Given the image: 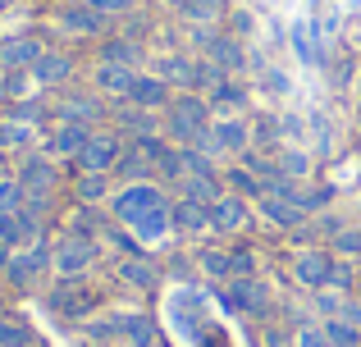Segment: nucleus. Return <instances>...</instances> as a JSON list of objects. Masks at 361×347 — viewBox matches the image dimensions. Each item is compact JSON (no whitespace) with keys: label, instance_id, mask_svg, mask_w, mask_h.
<instances>
[{"label":"nucleus","instance_id":"1","mask_svg":"<svg viewBox=\"0 0 361 347\" xmlns=\"http://www.w3.org/2000/svg\"><path fill=\"white\" fill-rule=\"evenodd\" d=\"M211 124H215V110H211V101H206L202 92H174L160 133H165L174 146H197L206 133H211Z\"/></svg>","mask_w":361,"mask_h":347},{"label":"nucleus","instance_id":"2","mask_svg":"<svg viewBox=\"0 0 361 347\" xmlns=\"http://www.w3.org/2000/svg\"><path fill=\"white\" fill-rule=\"evenodd\" d=\"M160 206H169V196H165V187H160L156 178H147V183H123L119 192L110 196V215H115L123 229H133L142 215L160 210Z\"/></svg>","mask_w":361,"mask_h":347},{"label":"nucleus","instance_id":"3","mask_svg":"<svg viewBox=\"0 0 361 347\" xmlns=\"http://www.w3.org/2000/svg\"><path fill=\"white\" fill-rule=\"evenodd\" d=\"M97 256H101L97 238H87V233H64V238L51 247V270L60 279H82L92 265H97Z\"/></svg>","mask_w":361,"mask_h":347},{"label":"nucleus","instance_id":"4","mask_svg":"<svg viewBox=\"0 0 361 347\" xmlns=\"http://www.w3.org/2000/svg\"><path fill=\"white\" fill-rule=\"evenodd\" d=\"M123 151H128V137H123L119 128H101V133L87 137V146H82V156H78V170L115 174V165L123 160Z\"/></svg>","mask_w":361,"mask_h":347},{"label":"nucleus","instance_id":"5","mask_svg":"<svg viewBox=\"0 0 361 347\" xmlns=\"http://www.w3.org/2000/svg\"><path fill=\"white\" fill-rule=\"evenodd\" d=\"M51 270V247L42 238L32 247H18V251H5V279L14 288H37V279Z\"/></svg>","mask_w":361,"mask_h":347},{"label":"nucleus","instance_id":"6","mask_svg":"<svg viewBox=\"0 0 361 347\" xmlns=\"http://www.w3.org/2000/svg\"><path fill=\"white\" fill-rule=\"evenodd\" d=\"M334 265H338V256L329 247H302L298 256H293V279H298L302 288H311V293H320V288H329V279H334Z\"/></svg>","mask_w":361,"mask_h":347},{"label":"nucleus","instance_id":"7","mask_svg":"<svg viewBox=\"0 0 361 347\" xmlns=\"http://www.w3.org/2000/svg\"><path fill=\"white\" fill-rule=\"evenodd\" d=\"M211 142H215L220 156H247L252 151V124H247L243 115H215Z\"/></svg>","mask_w":361,"mask_h":347},{"label":"nucleus","instance_id":"8","mask_svg":"<svg viewBox=\"0 0 361 347\" xmlns=\"http://www.w3.org/2000/svg\"><path fill=\"white\" fill-rule=\"evenodd\" d=\"M55 119H69V124H101L106 119V101H101V92H64L60 101H55Z\"/></svg>","mask_w":361,"mask_h":347},{"label":"nucleus","instance_id":"9","mask_svg":"<svg viewBox=\"0 0 361 347\" xmlns=\"http://www.w3.org/2000/svg\"><path fill=\"white\" fill-rule=\"evenodd\" d=\"M42 55H46V46L37 42L32 32L0 37V69H5V73H23V69H32Z\"/></svg>","mask_w":361,"mask_h":347},{"label":"nucleus","instance_id":"10","mask_svg":"<svg viewBox=\"0 0 361 347\" xmlns=\"http://www.w3.org/2000/svg\"><path fill=\"white\" fill-rule=\"evenodd\" d=\"M14 178L23 183L27 196H51L55 183H60V174H55V160H51V156H23Z\"/></svg>","mask_w":361,"mask_h":347},{"label":"nucleus","instance_id":"11","mask_svg":"<svg viewBox=\"0 0 361 347\" xmlns=\"http://www.w3.org/2000/svg\"><path fill=\"white\" fill-rule=\"evenodd\" d=\"M92 133H97V128H87V124H69V119H55L51 137H46V156H60V160H78Z\"/></svg>","mask_w":361,"mask_h":347},{"label":"nucleus","instance_id":"12","mask_svg":"<svg viewBox=\"0 0 361 347\" xmlns=\"http://www.w3.org/2000/svg\"><path fill=\"white\" fill-rule=\"evenodd\" d=\"M60 27L73 32V37H106L110 18L101 14V9H92L87 0H69V5L60 9Z\"/></svg>","mask_w":361,"mask_h":347},{"label":"nucleus","instance_id":"13","mask_svg":"<svg viewBox=\"0 0 361 347\" xmlns=\"http://www.w3.org/2000/svg\"><path fill=\"white\" fill-rule=\"evenodd\" d=\"M247 224H252V201H247V196L224 192L220 201L211 206V233H243Z\"/></svg>","mask_w":361,"mask_h":347},{"label":"nucleus","instance_id":"14","mask_svg":"<svg viewBox=\"0 0 361 347\" xmlns=\"http://www.w3.org/2000/svg\"><path fill=\"white\" fill-rule=\"evenodd\" d=\"M37 233H42V220L32 210H14V215H0V247L18 251V247H32Z\"/></svg>","mask_w":361,"mask_h":347},{"label":"nucleus","instance_id":"15","mask_svg":"<svg viewBox=\"0 0 361 347\" xmlns=\"http://www.w3.org/2000/svg\"><path fill=\"white\" fill-rule=\"evenodd\" d=\"M123 101H133V106H142V110H169V101H174V87H169L160 73H137Z\"/></svg>","mask_w":361,"mask_h":347},{"label":"nucleus","instance_id":"16","mask_svg":"<svg viewBox=\"0 0 361 347\" xmlns=\"http://www.w3.org/2000/svg\"><path fill=\"white\" fill-rule=\"evenodd\" d=\"M142 69H128V64H110V60H97V69H92V87L101 92V96H128L133 78H137Z\"/></svg>","mask_w":361,"mask_h":347},{"label":"nucleus","instance_id":"17","mask_svg":"<svg viewBox=\"0 0 361 347\" xmlns=\"http://www.w3.org/2000/svg\"><path fill=\"white\" fill-rule=\"evenodd\" d=\"M256 210L265 215V220L274 224V229H307L311 224V215L302 210V206H293V201H283V196H256Z\"/></svg>","mask_w":361,"mask_h":347},{"label":"nucleus","instance_id":"18","mask_svg":"<svg viewBox=\"0 0 361 347\" xmlns=\"http://www.w3.org/2000/svg\"><path fill=\"white\" fill-rule=\"evenodd\" d=\"M169 215H174V233H183V238L211 233V206H202V201H188V196H178V201L169 206Z\"/></svg>","mask_w":361,"mask_h":347},{"label":"nucleus","instance_id":"19","mask_svg":"<svg viewBox=\"0 0 361 347\" xmlns=\"http://www.w3.org/2000/svg\"><path fill=\"white\" fill-rule=\"evenodd\" d=\"M27 73H32L37 87H64V82L73 78V55H64V51H46Z\"/></svg>","mask_w":361,"mask_h":347},{"label":"nucleus","instance_id":"20","mask_svg":"<svg viewBox=\"0 0 361 347\" xmlns=\"http://www.w3.org/2000/svg\"><path fill=\"white\" fill-rule=\"evenodd\" d=\"M229 0H183L178 5V18L183 23H192V27H220L224 18H229Z\"/></svg>","mask_w":361,"mask_h":347},{"label":"nucleus","instance_id":"21","mask_svg":"<svg viewBox=\"0 0 361 347\" xmlns=\"http://www.w3.org/2000/svg\"><path fill=\"white\" fill-rule=\"evenodd\" d=\"M206 101H211V110H215V115H238V110H247L252 92H247L238 78H220L211 92H206Z\"/></svg>","mask_w":361,"mask_h":347},{"label":"nucleus","instance_id":"22","mask_svg":"<svg viewBox=\"0 0 361 347\" xmlns=\"http://www.w3.org/2000/svg\"><path fill=\"white\" fill-rule=\"evenodd\" d=\"M224 297L233 302V311H256V315H261L265 306H270V288H265L261 279H233Z\"/></svg>","mask_w":361,"mask_h":347},{"label":"nucleus","instance_id":"23","mask_svg":"<svg viewBox=\"0 0 361 347\" xmlns=\"http://www.w3.org/2000/svg\"><path fill=\"white\" fill-rule=\"evenodd\" d=\"M101 60L142 69V64H147V46H142L137 37H110V42H101Z\"/></svg>","mask_w":361,"mask_h":347},{"label":"nucleus","instance_id":"24","mask_svg":"<svg viewBox=\"0 0 361 347\" xmlns=\"http://www.w3.org/2000/svg\"><path fill=\"white\" fill-rule=\"evenodd\" d=\"M178 196H188V201H202V206H215V201L224 196V174H220V178L183 174V178H178Z\"/></svg>","mask_w":361,"mask_h":347},{"label":"nucleus","instance_id":"25","mask_svg":"<svg viewBox=\"0 0 361 347\" xmlns=\"http://www.w3.org/2000/svg\"><path fill=\"white\" fill-rule=\"evenodd\" d=\"M156 73L169 82V87H183V92H192L197 60H192V55H160V60H156Z\"/></svg>","mask_w":361,"mask_h":347},{"label":"nucleus","instance_id":"26","mask_svg":"<svg viewBox=\"0 0 361 347\" xmlns=\"http://www.w3.org/2000/svg\"><path fill=\"white\" fill-rule=\"evenodd\" d=\"M274 165H279V174L293 178V183H307L311 170H316V160H311L307 146H279V151H274Z\"/></svg>","mask_w":361,"mask_h":347},{"label":"nucleus","instance_id":"27","mask_svg":"<svg viewBox=\"0 0 361 347\" xmlns=\"http://www.w3.org/2000/svg\"><path fill=\"white\" fill-rule=\"evenodd\" d=\"M110 183H115V174H87L82 170L73 178V196H78V206H101V201H110Z\"/></svg>","mask_w":361,"mask_h":347},{"label":"nucleus","instance_id":"28","mask_svg":"<svg viewBox=\"0 0 361 347\" xmlns=\"http://www.w3.org/2000/svg\"><path fill=\"white\" fill-rule=\"evenodd\" d=\"M174 206V201H169ZM169 206H160V210H151V215H142L137 224H133V233H137V242L147 247V242H160L165 233H174V215H169Z\"/></svg>","mask_w":361,"mask_h":347},{"label":"nucleus","instance_id":"29","mask_svg":"<svg viewBox=\"0 0 361 347\" xmlns=\"http://www.w3.org/2000/svg\"><path fill=\"white\" fill-rule=\"evenodd\" d=\"M37 142V124H27V119H0V146L5 151H27V146Z\"/></svg>","mask_w":361,"mask_h":347},{"label":"nucleus","instance_id":"30","mask_svg":"<svg viewBox=\"0 0 361 347\" xmlns=\"http://www.w3.org/2000/svg\"><path fill=\"white\" fill-rule=\"evenodd\" d=\"M224 192L247 196V201H252V196H265V183H261V178H256V174L238 160V165H229V170H224Z\"/></svg>","mask_w":361,"mask_h":347},{"label":"nucleus","instance_id":"31","mask_svg":"<svg viewBox=\"0 0 361 347\" xmlns=\"http://www.w3.org/2000/svg\"><path fill=\"white\" fill-rule=\"evenodd\" d=\"M119 279L123 284H133V288H156V265H151L147 256H128V260H119Z\"/></svg>","mask_w":361,"mask_h":347},{"label":"nucleus","instance_id":"32","mask_svg":"<svg viewBox=\"0 0 361 347\" xmlns=\"http://www.w3.org/2000/svg\"><path fill=\"white\" fill-rule=\"evenodd\" d=\"M320 329H325L329 347H361V329H357V324H348L343 315H329V320H320Z\"/></svg>","mask_w":361,"mask_h":347},{"label":"nucleus","instance_id":"33","mask_svg":"<svg viewBox=\"0 0 361 347\" xmlns=\"http://www.w3.org/2000/svg\"><path fill=\"white\" fill-rule=\"evenodd\" d=\"M197 265H202V275H211V279H233V256L224 247L197 251Z\"/></svg>","mask_w":361,"mask_h":347},{"label":"nucleus","instance_id":"34","mask_svg":"<svg viewBox=\"0 0 361 347\" xmlns=\"http://www.w3.org/2000/svg\"><path fill=\"white\" fill-rule=\"evenodd\" d=\"M329 201H334V183H329V187H311V183H302V187H298V206H302L307 215H325V210H329Z\"/></svg>","mask_w":361,"mask_h":347},{"label":"nucleus","instance_id":"35","mask_svg":"<svg viewBox=\"0 0 361 347\" xmlns=\"http://www.w3.org/2000/svg\"><path fill=\"white\" fill-rule=\"evenodd\" d=\"M82 302H87V297H82V288L73 284V279H60V288H55V297H51V306H55V311L78 315V311H82Z\"/></svg>","mask_w":361,"mask_h":347},{"label":"nucleus","instance_id":"36","mask_svg":"<svg viewBox=\"0 0 361 347\" xmlns=\"http://www.w3.org/2000/svg\"><path fill=\"white\" fill-rule=\"evenodd\" d=\"M123 334H128V347H156V324L147 315H128L123 320Z\"/></svg>","mask_w":361,"mask_h":347},{"label":"nucleus","instance_id":"37","mask_svg":"<svg viewBox=\"0 0 361 347\" xmlns=\"http://www.w3.org/2000/svg\"><path fill=\"white\" fill-rule=\"evenodd\" d=\"M252 137H256L261 146H270V151H279V137H283L279 119H274V115H256V119H252Z\"/></svg>","mask_w":361,"mask_h":347},{"label":"nucleus","instance_id":"38","mask_svg":"<svg viewBox=\"0 0 361 347\" xmlns=\"http://www.w3.org/2000/svg\"><path fill=\"white\" fill-rule=\"evenodd\" d=\"M329 251H334V256H343V260H357L361 256V224H348V229L329 242Z\"/></svg>","mask_w":361,"mask_h":347},{"label":"nucleus","instance_id":"39","mask_svg":"<svg viewBox=\"0 0 361 347\" xmlns=\"http://www.w3.org/2000/svg\"><path fill=\"white\" fill-rule=\"evenodd\" d=\"M23 201H27L23 183H18V178H0V215H14V210H23Z\"/></svg>","mask_w":361,"mask_h":347},{"label":"nucleus","instance_id":"40","mask_svg":"<svg viewBox=\"0 0 361 347\" xmlns=\"http://www.w3.org/2000/svg\"><path fill=\"white\" fill-rule=\"evenodd\" d=\"M224 23H229V32L238 37V42H247V37L256 32V14H252V9H229V18H224Z\"/></svg>","mask_w":361,"mask_h":347},{"label":"nucleus","instance_id":"41","mask_svg":"<svg viewBox=\"0 0 361 347\" xmlns=\"http://www.w3.org/2000/svg\"><path fill=\"white\" fill-rule=\"evenodd\" d=\"M233 279H256V247H233Z\"/></svg>","mask_w":361,"mask_h":347},{"label":"nucleus","instance_id":"42","mask_svg":"<svg viewBox=\"0 0 361 347\" xmlns=\"http://www.w3.org/2000/svg\"><path fill=\"white\" fill-rule=\"evenodd\" d=\"M27 343H32V334L18 320H0V347H27Z\"/></svg>","mask_w":361,"mask_h":347},{"label":"nucleus","instance_id":"43","mask_svg":"<svg viewBox=\"0 0 361 347\" xmlns=\"http://www.w3.org/2000/svg\"><path fill=\"white\" fill-rule=\"evenodd\" d=\"M261 87L270 92V96H288V92H293V78L283 69H265L261 73Z\"/></svg>","mask_w":361,"mask_h":347},{"label":"nucleus","instance_id":"44","mask_svg":"<svg viewBox=\"0 0 361 347\" xmlns=\"http://www.w3.org/2000/svg\"><path fill=\"white\" fill-rule=\"evenodd\" d=\"M87 5H92V9H101L106 18H119V14H133L142 0H87Z\"/></svg>","mask_w":361,"mask_h":347},{"label":"nucleus","instance_id":"45","mask_svg":"<svg viewBox=\"0 0 361 347\" xmlns=\"http://www.w3.org/2000/svg\"><path fill=\"white\" fill-rule=\"evenodd\" d=\"M293 347H329V339H325V329H320V324H302L298 339H293Z\"/></svg>","mask_w":361,"mask_h":347},{"label":"nucleus","instance_id":"46","mask_svg":"<svg viewBox=\"0 0 361 347\" xmlns=\"http://www.w3.org/2000/svg\"><path fill=\"white\" fill-rule=\"evenodd\" d=\"M311 224H316V233H325L329 242H334L338 233L348 229V224H343V215H329V210H325V215H316V220H311Z\"/></svg>","mask_w":361,"mask_h":347},{"label":"nucleus","instance_id":"47","mask_svg":"<svg viewBox=\"0 0 361 347\" xmlns=\"http://www.w3.org/2000/svg\"><path fill=\"white\" fill-rule=\"evenodd\" d=\"M353 265H348L343 256H338V265H334V279H329V288H334V293H348V288H353Z\"/></svg>","mask_w":361,"mask_h":347},{"label":"nucleus","instance_id":"48","mask_svg":"<svg viewBox=\"0 0 361 347\" xmlns=\"http://www.w3.org/2000/svg\"><path fill=\"white\" fill-rule=\"evenodd\" d=\"M338 315H343L348 324H357V329H361V302H343V306H338Z\"/></svg>","mask_w":361,"mask_h":347},{"label":"nucleus","instance_id":"49","mask_svg":"<svg viewBox=\"0 0 361 347\" xmlns=\"http://www.w3.org/2000/svg\"><path fill=\"white\" fill-rule=\"evenodd\" d=\"M265 343L270 347H288V334H283L279 324H270V329H265Z\"/></svg>","mask_w":361,"mask_h":347},{"label":"nucleus","instance_id":"50","mask_svg":"<svg viewBox=\"0 0 361 347\" xmlns=\"http://www.w3.org/2000/svg\"><path fill=\"white\" fill-rule=\"evenodd\" d=\"M0 101H5V69H0Z\"/></svg>","mask_w":361,"mask_h":347},{"label":"nucleus","instance_id":"51","mask_svg":"<svg viewBox=\"0 0 361 347\" xmlns=\"http://www.w3.org/2000/svg\"><path fill=\"white\" fill-rule=\"evenodd\" d=\"M165 5H169V9H178V5H183V0H165Z\"/></svg>","mask_w":361,"mask_h":347},{"label":"nucleus","instance_id":"52","mask_svg":"<svg viewBox=\"0 0 361 347\" xmlns=\"http://www.w3.org/2000/svg\"><path fill=\"white\" fill-rule=\"evenodd\" d=\"M5 9H9V0H0V18H5Z\"/></svg>","mask_w":361,"mask_h":347},{"label":"nucleus","instance_id":"53","mask_svg":"<svg viewBox=\"0 0 361 347\" xmlns=\"http://www.w3.org/2000/svg\"><path fill=\"white\" fill-rule=\"evenodd\" d=\"M97 347H110V343H97Z\"/></svg>","mask_w":361,"mask_h":347},{"label":"nucleus","instance_id":"54","mask_svg":"<svg viewBox=\"0 0 361 347\" xmlns=\"http://www.w3.org/2000/svg\"><path fill=\"white\" fill-rule=\"evenodd\" d=\"M311 5H320V0H311Z\"/></svg>","mask_w":361,"mask_h":347},{"label":"nucleus","instance_id":"55","mask_svg":"<svg viewBox=\"0 0 361 347\" xmlns=\"http://www.w3.org/2000/svg\"><path fill=\"white\" fill-rule=\"evenodd\" d=\"M0 151H5V146H0Z\"/></svg>","mask_w":361,"mask_h":347}]
</instances>
